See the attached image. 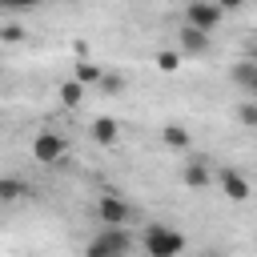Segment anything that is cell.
Wrapping results in <instances>:
<instances>
[{
    "label": "cell",
    "instance_id": "13",
    "mask_svg": "<svg viewBox=\"0 0 257 257\" xmlns=\"http://www.w3.org/2000/svg\"><path fill=\"white\" fill-rule=\"evenodd\" d=\"M84 92H88V84H84V80H76V76H72V80H64V84H60V100H64V104H68V108H76V104H80V100H84Z\"/></svg>",
    "mask_w": 257,
    "mask_h": 257
},
{
    "label": "cell",
    "instance_id": "16",
    "mask_svg": "<svg viewBox=\"0 0 257 257\" xmlns=\"http://www.w3.org/2000/svg\"><path fill=\"white\" fill-rule=\"evenodd\" d=\"M157 68H161V72H177V68H181V48H177V52H173V48L157 52Z\"/></svg>",
    "mask_w": 257,
    "mask_h": 257
},
{
    "label": "cell",
    "instance_id": "11",
    "mask_svg": "<svg viewBox=\"0 0 257 257\" xmlns=\"http://www.w3.org/2000/svg\"><path fill=\"white\" fill-rule=\"evenodd\" d=\"M32 193V185L24 177H0V201H24Z\"/></svg>",
    "mask_w": 257,
    "mask_h": 257
},
{
    "label": "cell",
    "instance_id": "14",
    "mask_svg": "<svg viewBox=\"0 0 257 257\" xmlns=\"http://www.w3.org/2000/svg\"><path fill=\"white\" fill-rule=\"evenodd\" d=\"M72 76H76V80H84V84H100V76H104V64H96V60H80Z\"/></svg>",
    "mask_w": 257,
    "mask_h": 257
},
{
    "label": "cell",
    "instance_id": "10",
    "mask_svg": "<svg viewBox=\"0 0 257 257\" xmlns=\"http://www.w3.org/2000/svg\"><path fill=\"white\" fill-rule=\"evenodd\" d=\"M88 133H92V141H96V145H116V137H120V124H116L112 116H96Z\"/></svg>",
    "mask_w": 257,
    "mask_h": 257
},
{
    "label": "cell",
    "instance_id": "18",
    "mask_svg": "<svg viewBox=\"0 0 257 257\" xmlns=\"http://www.w3.org/2000/svg\"><path fill=\"white\" fill-rule=\"evenodd\" d=\"M0 40H4V44H16V40H24V28H20V24H4V28H0Z\"/></svg>",
    "mask_w": 257,
    "mask_h": 257
},
{
    "label": "cell",
    "instance_id": "5",
    "mask_svg": "<svg viewBox=\"0 0 257 257\" xmlns=\"http://www.w3.org/2000/svg\"><path fill=\"white\" fill-rule=\"evenodd\" d=\"M68 157V141L60 133H36L32 137V161L40 165H60Z\"/></svg>",
    "mask_w": 257,
    "mask_h": 257
},
{
    "label": "cell",
    "instance_id": "3",
    "mask_svg": "<svg viewBox=\"0 0 257 257\" xmlns=\"http://www.w3.org/2000/svg\"><path fill=\"white\" fill-rule=\"evenodd\" d=\"M92 217H96V225H128V221H133V205L108 189V193H100V197H96Z\"/></svg>",
    "mask_w": 257,
    "mask_h": 257
},
{
    "label": "cell",
    "instance_id": "8",
    "mask_svg": "<svg viewBox=\"0 0 257 257\" xmlns=\"http://www.w3.org/2000/svg\"><path fill=\"white\" fill-rule=\"evenodd\" d=\"M181 181H185L189 189H209V181H213L209 161H205V157H189V161L181 165Z\"/></svg>",
    "mask_w": 257,
    "mask_h": 257
},
{
    "label": "cell",
    "instance_id": "20",
    "mask_svg": "<svg viewBox=\"0 0 257 257\" xmlns=\"http://www.w3.org/2000/svg\"><path fill=\"white\" fill-rule=\"evenodd\" d=\"M217 4H221V8H225V12H237V8H241V4H245V0H217Z\"/></svg>",
    "mask_w": 257,
    "mask_h": 257
},
{
    "label": "cell",
    "instance_id": "9",
    "mask_svg": "<svg viewBox=\"0 0 257 257\" xmlns=\"http://www.w3.org/2000/svg\"><path fill=\"white\" fill-rule=\"evenodd\" d=\"M161 145L173 149V153H189V149H193V133H189L185 124L169 120V124H161Z\"/></svg>",
    "mask_w": 257,
    "mask_h": 257
},
{
    "label": "cell",
    "instance_id": "15",
    "mask_svg": "<svg viewBox=\"0 0 257 257\" xmlns=\"http://www.w3.org/2000/svg\"><path fill=\"white\" fill-rule=\"evenodd\" d=\"M237 120H241L245 128H257V96H245V100L237 104Z\"/></svg>",
    "mask_w": 257,
    "mask_h": 257
},
{
    "label": "cell",
    "instance_id": "21",
    "mask_svg": "<svg viewBox=\"0 0 257 257\" xmlns=\"http://www.w3.org/2000/svg\"><path fill=\"white\" fill-rule=\"evenodd\" d=\"M249 96H257V84H253V92H249Z\"/></svg>",
    "mask_w": 257,
    "mask_h": 257
},
{
    "label": "cell",
    "instance_id": "2",
    "mask_svg": "<svg viewBox=\"0 0 257 257\" xmlns=\"http://www.w3.org/2000/svg\"><path fill=\"white\" fill-rule=\"evenodd\" d=\"M141 249L149 257H177V253H185V237L177 229H169V225H145Z\"/></svg>",
    "mask_w": 257,
    "mask_h": 257
},
{
    "label": "cell",
    "instance_id": "19",
    "mask_svg": "<svg viewBox=\"0 0 257 257\" xmlns=\"http://www.w3.org/2000/svg\"><path fill=\"white\" fill-rule=\"evenodd\" d=\"M32 4H40V0H0V8H32Z\"/></svg>",
    "mask_w": 257,
    "mask_h": 257
},
{
    "label": "cell",
    "instance_id": "4",
    "mask_svg": "<svg viewBox=\"0 0 257 257\" xmlns=\"http://www.w3.org/2000/svg\"><path fill=\"white\" fill-rule=\"evenodd\" d=\"M221 20H225V8H221L217 0H189V4H185V24H193V28L217 32Z\"/></svg>",
    "mask_w": 257,
    "mask_h": 257
},
{
    "label": "cell",
    "instance_id": "1",
    "mask_svg": "<svg viewBox=\"0 0 257 257\" xmlns=\"http://www.w3.org/2000/svg\"><path fill=\"white\" fill-rule=\"evenodd\" d=\"M128 249H133V233H128V225H100L96 237L84 245L88 257H120V253H128Z\"/></svg>",
    "mask_w": 257,
    "mask_h": 257
},
{
    "label": "cell",
    "instance_id": "7",
    "mask_svg": "<svg viewBox=\"0 0 257 257\" xmlns=\"http://www.w3.org/2000/svg\"><path fill=\"white\" fill-rule=\"evenodd\" d=\"M217 185H221V193H225L229 201H237V205H241V201H249V193H253V189H249V181H245L237 169H221V173H217Z\"/></svg>",
    "mask_w": 257,
    "mask_h": 257
},
{
    "label": "cell",
    "instance_id": "17",
    "mask_svg": "<svg viewBox=\"0 0 257 257\" xmlns=\"http://www.w3.org/2000/svg\"><path fill=\"white\" fill-rule=\"evenodd\" d=\"M124 84H128V80H124V76H116V72H104V76H100V84H96V88H100V92H120V88H124Z\"/></svg>",
    "mask_w": 257,
    "mask_h": 257
},
{
    "label": "cell",
    "instance_id": "12",
    "mask_svg": "<svg viewBox=\"0 0 257 257\" xmlns=\"http://www.w3.org/2000/svg\"><path fill=\"white\" fill-rule=\"evenodd\" d=\"M233 84L245 88V92H253V84H257V60H237L233 64Z\"/></svg>",
    "mask_w": 257,
    "mask_h": 257
},
{
    "label": "cell",
    "instance_id": "6",
    "mask_svg": "<svg viewBox=\"0 0 257 257\" xmlns=\"http://www.w3.org/2000/svg\"><path fill=\"white\" fill-rule=\"evenodd\" d=\"M177 48H181V56L201 60V56H209V48H213V32L193 28V24H181V32H177Z\"/></svg>",
    "mask_w": 257,
    "mask_h": 257
}]
</instances>
